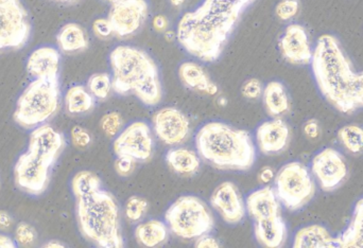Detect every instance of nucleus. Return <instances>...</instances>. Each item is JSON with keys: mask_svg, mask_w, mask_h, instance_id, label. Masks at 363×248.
<instances>
[{"mask_svg": "<svg viewBox=\"0 0 363 248\" xmlns=\"http://www.w3.org/2000/svg\"><path fill=\"white\" fill-rule=\"evenodd\" d=\"M113 147L117 156H129L136 162H148L153 155L150 126L145 123L130 124L115 139Z\"/></svg>", "mask_w": 363, "mask_h": 248, "instance_id": "nucleus-12", "label": "nucleus"}, {"mask_svg": "<svg viewBox=\"0 0 363 248\" xmlns=\"http://www.w3.org/2000/svg\"><path fill=\"white\" fill-rule=\"evenodd\" d=\"M136 162H136L134 158L129 157V156H118L117 159L115 160V171H116L121 176H129V175H131L132 173L134 172Z\"/></svg>", "mask_w": 363, "mask_h": 248, "instance_id": "nucleus-37", "label": "nucleus"}, {"mask_svg": "<svg viewBox=\"0 0 363 248\" xmlns=\"http://www.w3.org/2000/svg\"><path fill=\"white\" fill-rule=\"evenodd\" d=\"M72 142L76 147H86L91 143V135L82 126H74L72 130Z\"/></svg>", "mask_w": 363, "mask_h": 248, "instance_id": "nucleus-40", "label": "nucleus"}, {"mask_svg": "<svg viewBox=\"0 0 363 248\" xmlns=\"http://www.w3.org/2000/svg\"><path fill=\"white\" fill-rule=\"evenodd\" d=\"M65 245L61 244L59 241H50L48 244L45 245V247H64Z\"/></svg>", "mask_w": 363, "mask_h": 248, "instance_id": "nucleus-47", "label": "nucleus"}, {"mask_svg": "<svg viewBox=\"0 0 363 248\" xmlns=\"http://www.w3.org/2000/svg\"><path fill=\"white\" fill-rule=\"evenodd\" d=\"M258 179H259L262 183H270V181L274 179V171H273V169L270 168V167H264V168H262V171H260Z\"/></svg>", "mask_w": 363, "mask_h": 248, "instance_id": "nucleus-43", "label": "nucleus"}, {"mask_svg": "<svg viewBox=\"0 0 363 248\" xmlns=\"http://www.w3.org/2000/svg\"><path fill=\"white\" fill-rule=\"evenodd\" d=\"M275 193L289 210L304 207L315 193V186L306 166L298 162L285 164L275 176Z\"/></svg>", "mask_w": 363, "mask_h": 248, "instance_id": "nucleus-8", "label": "nucleus"}, {"mask_svg": "<svg viewBox=\"0 0 363 248\" xmlns=\"http://www.w3.org/2000/svg\"><path fill=\"white\" fill-rule=\"evenodd\" d=\"M294 248L337 247V239L330 236L328 230L321 225H311L296 232Z\"/></svg>", "mask_w": 363, "mask_h": 248, "instance_id": "nucleus-23", "label": "nucleus"}, {"mask_svg": "<svg viewBox=\"0 0 363 248\" xmlns=\"http://www.w3.org/2000/svg\"><path fill=\"white\" fill-rule=\"evenodd\" d=\"M264 108L271 117L281 116L289 111V98L281 82L269 83L262 93Z\"/></svg>", "mask_w": 363, "mask_h": 248, "instance_id": "nucleus-25", "label": "nucleus"}, {"mask_svg": "<svg viewBox=\"0 0 363 248\" xmlns=\"http://www.w3.org/2000/svg\"><path fill=\"white\" fill-rule=\"evenodd\" d=\"M289 137L287 123L279 118L260 124L256 132L259 150L266 155H272L285 150Z\"/></svg>", "mask_w": 363, "mask_h": 248, "instance_id": "nucleus-17", "label": "nucleus"}, {"mask_svg": "<svg viewBox=\"0 0 363 248\" xmlns=\"http://www.w3.org/2000/svg\"><path fill=\"white\" fill-rule=\"evenodd\" d=\"M311 63L320 91L333 106L345 114L363 108V72L353 69L335 36L318 40Z\"/></svg>", "mask_w": 363, "mask_h": 248, "instance_id": "nucleus-2", "label": "nucleus"}, {"mask_svg": "<svg viewBox=\"0 0 363 248\" xmlns=\"http://www.w3.org/2000/svg\"><path fill=\"white\" fill-rule=\"evenodd\" d=\"M93 31L99 38H108L114 34L112 25L108 18H98L94 21Z\"/></svg>", "mask_w": 363, "mask_h": 248, "instance_id": "nucleus-39", "label": "nucleus"}, {"mask_svg": "<svg viewBox=\"0 0 363 248\" xmlns=\"http://www.w3.org/2000/svg\"><path fill=\"white\" fill-rule=\"evenodd\" d=\"M168 166L179 174H194L200 169V157L191 150L178 147L169 150L166 154Z\"/></svg>", "mask_w": 363, "mask_h": 248, "instance_id": "nucleus-27", "label": "nucleus"}, {"mask_svg": "<svg viewBox=\"0 0 363 248\" xmlns=\"http://www.w3.org/2000/svg\"><path fill=\"white\" fill-rule=\"evenodd\" d=\"M180 80L187 89L204 91L209 95H216L218 87L211 82L205 70L199 64L194 62H185L179 68Z\"/></svg>", "mask_w": 363, "mask_h": 248, "instance_id": "nucleus-22", "label": "nucleus"}, {"mask_svg": "<svg viewBox=\"0 0 363 248\" xmlns=\"http://www.w3.org/2000/svg\"><path fill=\"white\" fill-rule=\"evenodd\" d=\"M165 36L168 40H172V38H170V36H174V32L168 31L167 33L165 34Z\"/></svg>", "mask_w": 363, "mask_h": 248, "instance_id": "nucleus-51", "label": "nucleus"}, {"mask_svg": "<svg viewBox=\"0 0 363 248\" xmlns=\"http://www.w3.org/2000/svg\"><path fill=\"white\" fill-rule=\"evenodd\" d=\"M148 14L147 0H119L113 4L108 19L115 35L127 38L135 34L143 27Z\"/></svg>", "mask_w": 363, "mask_h": 248, "instance_id": "nucleus-11", "label": "nucleus"}, {"mask_svg": "<svg viewBox=\"0 0 363 248\" xmlns=\"http://www.w3.org/2000/svg\"><path fill=\"white\" fill-rule=\"evenodd\" d=\"M65 137L62 133L45 123L33 128L29 137L28 149L44 154L52 159L57 160L65 147Z\"/></svg>", "mask_w": 363, "mask_h": 248, "instance_id": "nucleus-18", "label": "nucleus"}, {"mask_svg": "<svg viewBox=\"0 0 363 248\" xmlns=\"http://www.w3.org/2000/svg\"><path fill=\"white\" fill-rule=\"evenodd\" d=\"M305 134L311 138H315L319 134V125L317 121H308L304 128Z\"/></svg>", "mask_w": 363, "mask_h": 248, "instance_id": "nucleus-44", "label": "nucleus"}, {"mask_svg": "<svg viewBox=\"0 0 363 248\" xmlns=\"http://www.w3.org/2000/svg\"><path fill=\"white\" fill-rule=\"evenodd\" d=\"M101 188V179L91 171H80L72 179V190L76 198H82Z\"/></svg>", "mask_w": 363, "mask_h": 248, "instance_id": "nucleus-30", "label": "nucleus"}, {"mask_svg": "<svg viewBox=\"0 0 363 248\" xmlns=\"http://www.w3.org/2000/svg\"><path fill=\"white\" fill-rule=\"evenodd\" d=\"M279 49L284 59L294 65L309 64L313 59V49L308 34L303 26L292 23L286 28L279 40Z\"/></svg>", "mask_w": 363, "mask_h": 248, "instance_id": "nucleus-16", "label": "nucleus"}, {"mask_svg": "<svg viewBox=\"0 0 363 248\" xmlns=\"http://www.w3.org/2000/svg\"><path fill=\"white\" fill-rule=\"evenodd\" d=\"M77 220L85 239L102 248L125 247L116 198L106 190L98 189L77 198Z\"/></svg>", "mask_w": 363, "mask_h": 248, "instance_id": "nucleus-5", "label": "nucleus"}, {"mask_svg": "<svg viewBox=\"0 0 363 248\" xmlns=\"http://www.w3.org/2000/svg\"><path fill=\"white\" fill-rule=\"evenodd\" d=\"M170 230L182 239H198L213 230L215 222L206 204L194 196L179 198L165 213Z\"/></svg>", "mask_w": 363, "mask_h": 248, "instance_id": "nucleus-7", "label": "nucleus"}, {"mask_svg": "<svg viewBox=\"0 0 363 248\" xmlns=\"http://www.w3.org/2000/svg\"><path fill=\"white\" fill-rule=\"evenodd\" d=\"M57 42L59 48L65 53L80 52L89 47L86 32L76 23L63 26L57 33Z\"/></svg>", "mask_w": 363, "mask_h": 248, "instance_id": "nucleus-24", "label": "nucleus"}, {"mask_svg": "<svg viewBox=\"0 0 363 248\" xmlns=\"http://www.w3.org/2000/svg\"><path fill=\"white\" fill-rule=\"evenodd\" d=\"M342 145L351 153L358 154L363 151V128L357 125L343 126L338 133Z\"/></svg>", "mask_w": 363, "mask_h": 248, "instance_id": "nucleus-31", "label": "nucleus"}, {"mask_svg": "<svg viewBox=\"0 0 363 248\" xmlns=\"http://www.w3.org/2000/svg\"><path fill=\"white\" fill-rule=\"evenodd\" d=\"M16 242L21 247H28V245L33 244L38 238L35 228L30 224L21 222L16 227Z\"/></svg>", "mask_w": 363, "mask_h": 248, "instance_id": "nucleus-35", "label": "nucleus"}, {"mask_svg": "<svg viewBox=\"0 0 363 248\" xmlns=\"http://www.w3.org/2000/svg\"><path fill=\"white\" fill-rule=\"evenodd\" d=\"M96 98L87 87L74 85L68 89L65 96L66 110L69 114L80 115L91 112L95 108Z\"/></svg>", "mask_w": 363, "mask_h": 248, "instance_id": "nucleus-29", "label": "nucleus"}, {"mask_svg": "<svg viewBox=\"0 0 363 248\" xmlns=\"http://www.w3.org/2000/svg\"><path fill=\"white\" fill-rule=\"evenodd\" d=\"M13 219L6 211H0V230H6L12 225Z\"/></svg>", "mask_w": 363, "mask_h": 248, "instance_id": "nucleus-45", "label": "nucleus"}, {"mask_svg": "<svg viewBox=\"0 0 363 248\" xmlns=\"http://www.w3.org/2000/svg\"><path fill=\"white\" fill-rule=\"evenodd\" d=\"M31 32L29 13L21 0H0V52L23 48Z\"/></svg>", "mask_w": 363, "mask_h": 248, "instance_id": "nucleus-9", "label": "nucleus"}, {"mask_svg": "<svg viewBox=\"0 0 363 248\" xmlns=\"http://www.w3.org/2000/svg\"><path fill=\"white\" fill-rule=\"evenodd\" d=\"M113 91L121 96L133 94L147 106H157L163 99V87L155 60L142 49L118 46L110 55Z\"/></svg>", "mask_w": 363, "mask_h": 248, "instance_id": "nucleus-3", "label": "nucleus"}, {"mask_svg": "<svg viewBox=\"0 0 363 248\" xmlns=\"http://www.w3.org/2000/svg\"><path fill=\"white\" fill-rule=\"evenodd\" d=\"M170 4H172L174 6H183L184 2H185V0H169Z\"/></svg>", "mask_w": 363, "mask_h": 248, "instance_id": "nucleus-48", "label": "nucleus"}, {"mask_svg": "<svg viewBox=\"0 0 363 248\" xmlns=\"http://www.w3.org/2000/svg\"><path fill=\"white\" fill-rule=\"evenodd\" d=\"M61 55L50 46L35 49L28 57L27 72L32 78H57L60 74Z\"/></svg>", "mask_w": 363, "mask_h": 248, "instance_id": "nucleus-19", "label": "nucleus"}, {"mask_svg": "<svg viewBox=\"0 0 363 248\" xmlns=\"http://www.w3.org/2000/svg\"><path fill=\"white\" fill-rule=\"evenodd\" d=\"M313 172L324 191H333L347 177V162L337 150L328 147L313 158Z\"/></svg>", "mask_w": 363, "mask_h": 248, "instance_id": "nucleus-13", "label": "nucleus"}, {"mask_svg": "<svg viewBox=\"0 0 363 248\" xmlns=\"http://www.w3.org/2000/svg\"><path fill=\"white\" fill-rule=\"evenodd\" d=\"M60 99L59 77L34 79L19 96L13 118L21 128L33 130L57 114Z\"/></svg>", "mask_w": 363, "mask_h": 248, "instance_id": "nucleus-6", "label": "nucleus"}, {"mask_svg": "<svg viewBox=\"0 0 363 248\" xmlns=\"http://www.w3.org/2000/svg\"><path fill=\"white\" fill-rule=\"evenodd\" d=\"M196 147L200 157L219 170L247 171L256 160L251 135L223 123H209L196 133Z\"/></svg>", "mask_w": 363, "mask_h": 248, "instance_id": "nucleus-4", "label": "nucleus"}, {"mask_svg": "<svg viewBox=\"0 0 363 248\" xmlns=\"http://www.w3.org/2000/svg\"><path fill=\"white\" fill-rule=\"evenodd\" d=\"M155 134L168 145H181L189 136L190 123L178 108H165L153 117Z\"/></svg>", "mask_w": 363, "mask_h": 248, "instance_id": "nucleus-14", "label": "nucleus"}, {"mask_svg": "<svg viewBox=\"0 0 363 248\" xmlns=\"http://www.w3.org/2000/svg\"><path fill=\"white\" fill-rule=\"evenodd\" d=\"M104 1L108 2V4H116V2H118L119 0H104Z\"/></svg>", "mask_w": 363, "mask_h": 248, "instance_id": "nucleus-52", "label": "nucleus"}, {"mask_svg": "<svg viewBox=\"0 0 363 248\" xmlns=\"http://www.w3.org/2000/svg\"><path fill=\"white\" fill-rule=\"evenodd\" d=\"M337 239V247L363 248V198L354 209L349 227Z\"/></svg>", "mask_w": 363, "mask_h": 248, "instance_id": "nucleus-26", "label": "nucleus"}, {"mask_svg": "<svg viewBox=\"0 0 363 248\" xmlns=\"http://www.w3.org/2000/svg\"><path fill=\"white\" fill-rule=\"evenodd\" d=\"M17 242H15L11 237L0 234V248H15L17 247Z\"/></svg>", "mask_w": 363, "mask_h": 248, "instance_id": "nucleus-46", "label": "nucleus"}, {"mask_svg": "<svg viewBox=\"0 0 363 248\" xmlns=\"http://www.w3.org/2000/svg\"><path fill=\"white\" fill-rule=\"evenodd\" d=\"M247 8L239 0H203L179 21L177 40L200 61H218Z\"/></svg>", "mask_w": 363, "mask_h": 248, "instance_id": "nucleus-1", "label": "nucleus"}, {"mask_svg": "<svg viewBox=\"0 0 363 248\" xmlns=\"http://www.w3.org/2000/svg\"><path fill=\"white\" fill-rule=\"evenodd\" d=\"M87 89L98 100H104L113 89V80L106 72L95 74L87 81Z\"/></svg>", "mask_w": 363, "mask_h": 248, "instance_id": "nucleus-32", "label": "nucleus"}, {"mask_svg": "<svg viewBox=\"0 0 363 248\" xmlns=\"http://www.w3.org/2000/svg\"><path fill=\"white\" fill-rule=\"evenodd\" d=\"M57 160L28 149L21 154L14 166V181L17 188L31 196H40L50 181V171Z\"/></svg>", "mask_w": 363, "mask_h": 248, "instance_id": "nucleus-10", "label": "nucleus"}, {"mask_svg": "<svg viewBox=\"0 0 363 248\" xmlns=\"http://www.w3.org/2000/svg\"><path fill=\"white\" fill-rule=\"evenodd\" d=\"M211 205L230 225H236L245 219V202L232 181H224L216 188L211 196Z\"/></svg>", "mask_w": 363, "mask_h": 248, "instance_id": "nucleus-15", "label": "nucleus"}, {"mask_svg": "<svg viewBox=\"0 0 363 248\" xmlns=\"http://www.w3.org/2000/svg\"><path fill=\"white\" fill-rule=\"evenodd\" d=\"M169 232L165 223L159 220H150L135 228V238L146 247H155L167 241Z\"/></svg>", "mask_w": 363, "mask_h": 248, "instance_id": "nucleus-28", "label": "nucleus"}, {"mask_svg": "<svg viewBox=\"0 0 363 248\" xmlns=\"http://www.w3.org/2000/svg\"><path fill=\"white\" fill-rule=\"evenodd\" d=\"M245 208L255 221L271 219L281 213L279 200L275 190L271 187H264L252 192L247 196Z\"/></svg>", "mask_w": 363, "mask_h": 248, "instance_id": "nucleus-20", "label": "nucleus"}, {"mask_svg": "<svg viewBox=\"0 0 363 248\" xmlns=\"http://www.w3.org/2000/svg\"><path fill=\"white\" fill-rule=\"evenodd\" d=\"M55 2H61V4H70V2L77 1V0H52Z\"/></svg>", "mask_w": 363, "mask_h": 248, "instance_id": "nucleus-49", "label": "nucleus"}, {"mask_svg": "<svg viewBox=\"0 0 363 248\" xmlns=\"http://www.w3.org/2000/svg\"><path fill=\"white\" fill-rule=\"evenodd\" d=\"M196 247L216 248L220 247V244L213 237L208 236V235H203V236L199 237L198 240H196Z\"/></svg>", "mask_w": 363, "mask_h": 248, "instance_id": "nucleus-41", "label": "nucleus"}, {"mask_svg": "<svg viewBox=\"0 0 363 248\" xmlns=\"http://www.w3.org/2000/svg\"><path fill=\"white\" fill-rule=\"evenodd\" d=\"M149 204L145 198L131 196L125 204V215L130 222H138L148 211Z\"/></svg>", "mask_w": 363, "mask_h": 248, "instance_id": "nucleus-33", "label": "nucleus"}, {"mask_svg": "<svg viewBox=\"0 0 363 248\" xmlns=\"http://www.w3.org/2000/svg\"><path fill=\"white\" fill-rule=\"evenodd\" d=\"M239 1H241L242 4H245V6H249L250 4H252V2H253L254 0H239Z\"/></svg>", "mask_w": 363, "mask_h": 248, "instance_id": "nucleus-50", "label": "nucleus"}, {"mask_svg": "<svg viewBox=\"0 0 363 248\" xmlns=\"http://www.w3.org/2000/svg\"><path fill=\"white\" fill-rule=\"evenodd\" d=\"M153 27L157 31L163 32L165 31L168 28V19L167 17L164 15H157L153 19Z\"/></svg>", "mask_w": 363, "mask_h": 248, "instance_id": "nucleus-42", "label": "nucleus"}, {"mask_svg": "<svg viewBox=\"0 0 363 248\" xmlns=\"http://www.w3.org/2000/svg\"><path fill=\"white\" fill-rule=\"evenodd\" d=\"M255 237L266 247H281L287 238V226L281 215L255 221Z\"/></svg>", "mask_w": 363, "mask_h": 248, "instance_id": "nucleus-21", "label": "nucleus"}, {"mask_svg": "<svg viewBox=\"0 0 363 248\" xmlns=\"http://www.w3.org/2000/svg\"><path fill=\"white\" fill-rule=\"evenodd\" d=\"M243 97L250 100L258 99L262 95V84L257 79H251L243 84L241 89Z\"/></svg>", "mask_w": 363, "mask_h": 248, "instance_id": "nucleus-38", "label": "nucleus"}, {"mask_svg": "<svg viewBox=\"0 0 363 248\" xmlns=\"http://www.w3.org/2000/svg\"><path fill=\"white\" fill-rule=\"evenodd\" d=\"M123 123V118H121V114L117 112L108 113L100 121L102 130L108 137L116 136L121 132Z\"/></svg>", "mask_w": 363, "mask_h": 248, "instance_id": "nucleus-34", "label": "nucleus"}, {"mask_svg": "<svg viewBox=\"0 0 363 248\" xmlns=\"http://www.w3.org/2000/svg\"><path fill=\"white\" fill-rule=\"evenodd\" d=\"M300 9L298 0H281L275 9L277 17L281 21H289L298 14Z\"/></svg>", "mask_w": 363, "mask_h": 248, "instance_id": "nucleus-36", "label": "nucleus"}]
</instances>
